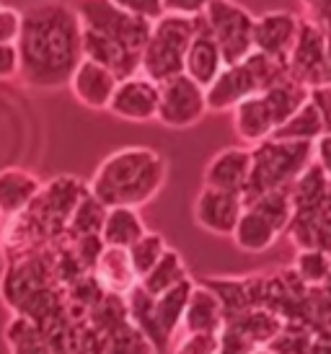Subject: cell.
<instances>
[{
	"instance_id": "cell-1",
	"label": "cell",
	"mask_w": 331,
	"mask_h": 354,
	"mask_svg": "<svg viewBox=\"0 0 331 354\" xmlns=\"http://www.w3.org/2000/svg\"><path fill=\"white\" fill-rule=\"evenodd\" d=\"M19 80L26 88H65L83 59L80 19L73 3H34L24 10Z\"/></svg>"
},
{
	"instance_id": "cell-2",
	"label": "cell",
	"mask_w": 331,
	"mask_h": 354,
	"mask_svg": "<svg viewBox=\"0 0 331 354\" xmlns=\"http://www.w3.org/2000/svg\"><path fill=\"white\" fill-rule=\"evenodd\" d=\"M73 6L80 19L83 57L114 73L117 80L137 75L153 24L127 13L119 0H93Z\"/></svg>"
},
{
	"instance_id": "cell-3",
	"label": "cell",
	"mask_w": 331,
	"mask_h": 354,
	"mask_svg": "<svg viewBox=\"0 0 331 354\" xmlns=\"http://www.w3.org/2000/svg\"><path fill=\"white\" fill-rule=\"evenodd\" d=\"M166 176H168V163L158 150L132 145L114 150L111 156L104 158L86 187L91 197L98 199L107 209L111 207L140 209L163 189Z\"/></svg>"
},
{
	"instance_id": "cell-4",
	"label": "cell",
	"mask_w": 331,
	"mask_h": 354,
	"mask_svg": "<svg viewBox=\"0 0 331 354\" xmlns=\"http://www.w3.org/2000/svg\"><path fill=\"white\" fill-rule=\"evenodd\" d=\"M292 220L285 236L295 248H319L331 254V181L319 168L308 166L290 187Z\"/></svg>"
},
{
	"instance_id": "cell-5",
	"label": "cell",
	"mask_w": 331,
	"mask_h": 354,
	"mask_svg": "<svg viewBox=\"0 0 331 354\" xmlns=\"http://www.w3.org/2000/svg\"><path fill=\"white\" fill-rule=\"evenodd\" d=\"M249 150H251V174L244 192V202L269 192L290 189L313 163L311 142H283L269 138Z\"/></svg>"
},
{
	"instance_id": "cell-6",
	"label": "cell",
	"mask_w": 331,
	"mask_h": 354,
	"mask_svg": "<svg viewBox=\"0 0 331 354\" xmlns=\"http://www.w3.org/2000/svg\"><path fill=\"white\" fill-rule=\"evenodd\" d=\"M287 78V65L251 52L244 62L223 68V73L205 88L207 111H233L241 101L277 86Z\"/></svg>"
},
{
	"instance_id": "cell-7",
	"label": "cell",
	"mask_w": 331,
	"mask_h": 354,
	"mask_svg": "<svg viewBox=\"0 0 331 354\" xmlns=\"http://www.w3.org/2000/svg\"><path fill=\"white\" fill-rule=\"evenodd\" d=\"M292 220L290 189L269 192L262 197L244 202V212L238 217L233 241L244 254H264L277 243V238L285 236V230Z\"/></svg>"
},
{
	"instance_id": "cell-8",
	"label": "cell",
	"mask_w": 331,
	"mask_h": 354,
	"mask_svg": "<svg viewBox=\"0 0 331 354\" xmlns=\"http://www.w3.org/2000/svg\"><path fill=\"white\" fill-rule=\"evenodd\" d=\"M195 37V19H181L174 13H163L153 24L145 50L140 57V75L153 83L181 75L189 41Z\"/></svg>"
},
{
	"instance_id": "cell-9",
	"label": "cell",
	"mask_w": 331,
	"mask_h": 354,
	"mask_svg": "<svg viewBox=\"0 0 331 354\" xmlns=\"http://www.w3.org/2000/svg\"><path fill=\"white\" fill-rule=\"evenodd\" d=\"M207 29L217 41L225 68L244 62L253 52V16L238 3L231 0H207L202 10Z\"/></svg>"
},
{
	"instance_id": "cell-10",
	"label": "cell",
	"mask_w": 331,
	"mask_h": 354,
	"mask_svg": "<svg viewBox=\"0 0 331 354\" xmlns=\"http://www.w3.org/2000/svg\"><path fill=\"white\" fill-rule=\"evenodd\" d=\"M207 114L205 88L197 86L192 78L174 75V78L158 83V111L156 122L168 129H186L202 122Z\"/></svg>"
},
{
	"instance_id": "cell-11",
	"label": "cell",
	"mask_w": 331,
	"mask_h": 354,
	"mask_svg": "<svg viewBox=\"0 0 331 354\" xmlns=\"http://www.w3.org/2000/svg\"><path fill=\"white\" fill-rule=\"evenodd\" d=\"M287 75L308 91L326 86V31L308 19H301L287 57Z\"/></svg>"
},
{
	"instance_id": "cell-12",
	"label": "cell",
	"mask_w": 331,
	"mask_h": 354,
	"mask_svg": "<svg viewBox=\"0 0 331 354\" xmlns=\"http://www.w3.org/2000/svg\"><path fill=\"white\" fill-rule=\"evenodd\" d=\"M107 111L122 122H135V124L153 122L158 111V83L147 80L140 73L122 78L111 93Z\"/></svg>"
},
{
	"instance_id": "cell-13",
	"label": "cell",
	"mask_w": 331,
	"mask_h": 354,
	"mask_svg": "<svg viewBox=\"0 0 331 354\" xmlns=\"http://www.w3.org/2000/svg\"><path fill=\"white\" fill-rule=\"evenodd\" d=\"M301 16L290 10H269L253 19V52L287 65L290 50L298 37Z\"/></svg>"
},
{
	"instance_id": "cell-14",
	"label": "cell",
	"mask_w": 331,
	"mask_h": 354,
	"mask_svg": "<svg viewBox=\"0 0 331 354\" xmlns=\"http://www.w3.org/2000/svg\"><path fill=\"white\" fill-rule=\"evenodd\" d=\"M244 212V197L220 192V189L202 187L195 199V220L197 225L220 238L233 236L238 217Z\"/></svg>"
},
{
	"instance_id": "cell-15",
	"label": "cell",
	"mask_w": 331,
	"mask_h": 354,
	"mask_svg": "<svg viewBox=\"0 0 331 354\" xmlns=\"http://www.w3.org/2000/svg\"><path fill=\"white\" fill-rule=\"evenodd\" d=\"M249 174H251V150L244 145H233V148H223L207 160L202 181L210 189H220V192L244 197Z\"/></svg>"
},
{
	"instance_id": "cell-16",
	"label": "cell",
	"mask_w": 331,
	"mask_h": 354,
	"mask_svg": "<svg viewBox=\"0 0 331 354\" xmlns=\"http://www.w3.org/2000/svg\"><path fill=\"white\" fill-rule=\"evenodd\" d=\"M225 62L223 55L217 50V41L213 39V34L207 29V24L202 16L195 19V37L189 41V50L184 57V75L192 78L197 86L207 88L220 73H223Z\"/></svg>"
},
{
	"instance_id": "cell-17",
	"label": "cell",
	"mask_w": 331,
	"mask_h": 354,
	"mask_svg": "<svg viewBox=\"0 0 331 354\" xmlns=\"http://www.w3.org/2000/svg\"><path fill=\"white\" fill-rule=\"evenodd\" d=\"M117 83L119 80L114 73H109L107 68L83 57L75 73H73V78H70L68 88L80 106L93 109V111H107Z\"/></svg>"
},
{
	"instance_id": "cell-18",
	"label": "cell",
	"mask_w": 331,
	"mask_h": 354,
	"mask_svg": "<svg viewBox=\"0 0 331 354\" xmlns=\"http://www.w3.org/2000/svg\"><path fill=\"white\" fill-rule=\"evenodd\" d=\"M231 117H233V132L244 142V148H256L259 142L272 138L274 129H277V122H274L262 93L241 101L231 111Z\"/></svg>"
},
{
	"instance_id": "cell-19",
	"label": "cell",
	"mask_w": 331,
	"mask_h": 354,
	"mask_svg": "<svg viewBox=\"0 0 331 354\" xmlns=\"http://www.w3.org/2000/svg\"><path fill=\"white\" fill-rule=\"evenodd\" d=\"M42 178L26 168H3L0 171V217L13 220L39 197Z\"/></svg>"
},
{
	"instance_id": "cell-20",
	"label": "cell",
	"mask_w": 331,
	"mask_h": 354,
	"mask_svg": "<svg viewBox=\"0 0 331 354\" xmlns=\"http://www.w3.org/2000/svg\"><path fill=\"white\" fill-rule=\"evenodd\" d=\"M192 287H195V279L189 277L181 285L171 287L163 295L153 297V315H156L158 334L163 339L166 349H171V344L176 342V334L181 331V321H184V310L186 303H189V295H192Z\"/></svg>"
},
{
	"instance_id": "cell-21",
	"label": "cell",
	"mask_w": 331,
	"mask_h": 354,
	"mask_svg": "<svg viewBox=\"0 0 331 354\" xmlns=\"http://www.w3.org/2000/svg\"><path fill=\"white\" fill-rule=\"evenodd\" d=\"M225 321L223 305L217 300L210 287L195 282L192 295L186 303L184 321H181V331H199V334H220Z\"/></svg>"
},
{
	"instance_id": "cell-22",
	"label": "cell",
	"mask_w": 331,
	"mask_h": 354,
	"mask_svg": "<svg viewBox=\"0 0 331 354\" xmlns=\"http://www.w3.org/2000/svg\"><path fill=\"white\" fill-rule=\"evenodd\" d=\"M93 274H96L98 285L104 287L109 295L117 297H125L127 292H132L140 285L135 269L129 264V256L122 248H104L101 256H98Z\"/></svg>"
},
{
	"instance_id": "cell-23",
	"label": "cell",
	"mask_w": 331,
	"mask_h": 354,
	"mask_svg": "<svg viewBox=\"0 0 331 354\" xmlns=\"http://www.w3.org/2000/svg\"><path fill=\"white\" fill-rule=\"evenodd\" d=\"M145 233L147 227L143 215H140V209L111 207V209H107L104 225H101V243L107 248H122V251H127Z\"/></svg>"
},
{
	"instance_id": "cell-24",
	"label": "cell",
	"mask_w": 331,
	"mask_h": 354,
	"mask_svg": "<svg viewBox=\"0 0 331 354\" xmlns=\"http://www.w3.org/2000/svg\"><path fill=\"white\" fill-rule=\"evenodd\" d=\"M184 279H189V269H186V264H184V256L179 254L176 248L168 246L166 254L161 256V261L140 279V290L147 292L150 297H158V295H163L166 290L181 285Z\"/></svg>"
},
{
	"instance_id": "cell-25",
	"label": "cell",
	"mask_w": 331,
	"mask_h": 354,
	"mask_svg": "<svg viewBox=\"0 0 331 354\" xmlns=\"http://www.w3.org/2000/svg\"><path fill=\"white\" fill-rule=\"evenodd\" d=\"M262 96H264V101H267L269 111H272L277 127H283L285 122H287L295 111H301V109L308 104L311 91L305 88V86H301V83H295V80L287 75V78L280 80L277 86L264 91Z\"/></svg>"
},
{
	"instance_id": "cell-26",
	"label": "cell",
	"mask_w": 331,
	"mask_h": 354,
	"mask_svg": "<svg viewBox=\"0 0 331 354\" xmlns=\"http://www.w3.org/2000/svg\"><path fill=\"white\" fill-rule=\"evenodd\" d=\"M321 135H323L321 117H319L316 106H313L311 99H308V104H305L301 111H295L283 127L274 129L272 140H283V142H311L313 145Z\"/></svg>"
},
{
	"instance_id": "cell-27",
	"label": "cell",
	"mask_w": 331,
	"mask_h": 354,
	"mask_svg": "<svg viewBox=\"0 0 331 354\" xmlns=\"http://www.w3.org/2000/svg\"><path fill=\"white\" fill-rule=\"evenodd\" d=\"M107 217V207L98 199L91 197V192L86 189V194L80 197L75 205L73 215L68 223V238H88V236H101V225Z\"/></svg>"
},
{
	"instance_id": "cell-28",
	"label": "cell",
	"mask_w": 331,
	"mask_h": 354,
	"mask_svg": "<svg viewBox=\"0 0 331 354\" xmlns=\"http://www.w3.org/2000/svg\"><path fill=\"white\" fill-rule=\"evenodd\" d=\"M6 342H8V354H55L52 346L39 336V331L19 315H13L6 326Z\"/></svg>"
},
{
	"instance_id": "cell-29",
	"label": "cell",
	"mask_w": 331,
	"mask_h": 354,
	"mask_svg": "<svg viewBox=\"0 0 331 354\" xmlns=\"http://www.w3.org/2000/svg\"><path fill=\"white\" fill-rule=\"evenodd\" d=\"M292 272L305 287H321L326 274L331 272V254L319 251V248H301L292 259Z\"/></svg>"
},
{
	"instance_id": "cell-30",
	"label": "cell",
	"mask_w": 331,
	"mask_h": 354,
	"mask_svg": "<svg viewBox=\"0 0 331 354\" xmlns=\"http://www.w3.org/2000/svg\"><path fill=\"white\" fill-rule=\"evenodd\" d=\"M166 248H168L166 238L161 236V233H153V230H147L137 243H132V246L127 248V256H129V264L135 269L137 282L161 261V256L166 254Z\"/></svg>"
},
{
	"instance_id": "cell-31",
	"label": "cell",
	"mask_w": 331,
	"mask_h": 354,
	"mask_svg": "<svg viewBox=\"0 0 331 354\" xmlns=\"http://www.w3.org/2000/svg\"><path fill=\"white\" fill-rule=\"evenodd\" d=\"M171 354H220V339L217 334L181 331V336L171 344Z\"/></svg>"
},
{
	"instance_id": "cell-32",
	"label": "cell",
	"mask_w": 331,
	"mask_h": 354,
	"mask_svg": "<svg viewBox=\"0 0 331 354\" xmlns=\"http://www.w3.org/2000/svg\"><path fill=\"white\" fill-rule=\"evenodd\" d=\"M24 10L16 6H0V44H16L21 37Z\"/></svg>"
},
{
	"instance_id": "cell-33",
	"label": "cell",
	"mask_w": 331,
	"mask_h": 354,
	"mask_svg": "<svg viewBox=\"0 0 331 354\" xmlns=\"http://www.w3.org/2000/svg\"><path fill=\"white\" fill-rule=\"evenodd\" d=\"M119 3H122V8L127 13H132V16L143 21H150V24H156L166 13L163 0H119Z\"/></svg>"
},
{
	"instance_id": "cell-34",
	"label": "cell",
	"mask_w": 331,
	"mask_h": 354,
	"mask_svg": "<svg viewBox=\"0 0 331 354\" xmlns=\"http://www.w3.org/2000/svg\"><path fill=\"white\" fill-rule=\"evenodd\" d=\"M311 104L316 106L319 117H321L323 135H331V86L313 88L311 91Z\"/></svg>"
},
{
	"instance_id": "cell-35",
	"label": "cell",
	"mask_w": 331,
	"mask_h": 354,
	"mask_svg": "<svg viewBox=\"0 0 331 354\" xmlns=\"http://www.w3.org/2000/svg\"><path fill=\"white\" fill-rule=\"evenodd\" d=\"M313 166L331 181V135H321L313 142Z\"/></svg>"
},
{
	"instance_id": "cell-36",
	"label": "cell",
	"mask_w": 331,
	"mask_h": 354,
	"mask_svg": "<svg viewBox=\"0 0 331 354\" xmlns=\"http://www.w3.org/2000/svg\"><path fill=\"white\" fill-rule=\"evenodd\" d=\"M19 78V50L16 44H0V80Z\"/></svg>"
},
{
	"instance_id": "cell-37",
	"label": "cell",
	"mask_w": 331,
	"mask_h": 354,
	"mask_svg": "<svg viewBox=\"0 0 331 354\" xmlns=\"http://www.w3.org/2000/svg\"><path fill=\"white\" fill-rule=\"evenodd\" d=\"M166 13H174V16H181V19H197L202 16L205 10V3H189V0H163Z\"/></svg>"
},
{
	"instance_id": "cell-38",
	"label": "cell",
	"mask_w": 331,
	"mask_h": 354,
	"mask_svg": "<svg viewBox=\"0 0 331 354\" xmlns=\"http://www.w3.org/2000/svg\"><path fill=\"white\" fill-rule=\"evenodd\" d=\"M326 86H331V34H326Z\"/></svg>"
},
{
	"instance_id": "cell-39",
	"label": "cell",
	"mask_w": 331,
	"mask_h": 354,
	"mask_svg": "<svg viewBox=\"0 0 331 354\" xmlns=\"http://www.w3.org/2000/svg\"><path fill=\"white\" fill-rule=\"evenodd\" d=\"M319 292H321L326 300H331V272L326 274V279L321 282V287H319Z\"/></svg>"
},
{
	"instance_id": "cell-40",
	"label": "cell",
	"mask_w": 331,
	"mask_h": 354,
	"mask_svg": "<svg viewBox=\"0 0 331 354\" xmlns=\"http://www.w3.org/2000/svg\"><path fill=\"white\" fill-rule=\"evenodd\" d=\"M0 223H3V217H0Z\"/></svg>"
}]
</instances>
